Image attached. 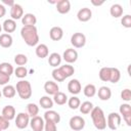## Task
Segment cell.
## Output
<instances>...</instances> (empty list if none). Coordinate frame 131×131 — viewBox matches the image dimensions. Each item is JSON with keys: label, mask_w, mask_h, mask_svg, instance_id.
Segmentation results:
<instances>
[{"label": "cell", "mask_w": 131, "mask_h": 131, "mask_svg": "<svg viewBox=\"0 0 131 131\" xmlns=\"http://www.w3.org/2000/svg\"><path fill=\"white\" fill-rule=\"evenodd\" d=\"M20 36L28 46H36L39 43V35L36 26L23 27L20 30Z\"/></svg>", "instance_id": "6da1fadb"}, {"label": "cell", "mask_w": 131, "mask_h": 131, "mask_svg": "<svg viewBox=\"0 0 131 131\" xmlns=\"http://www.w3.org/2000/svg\"><path fill=\"white\" fill-rule=\"evenodd\" d=\"M90 117L96 129L104 130L106 128V118L104 116L102 108H100L99 106H94L90 112Z\"/></svg>", "instance_id": "7a4b0ae2"}, {"label": "cell", "mask_w": 131, "mask_h": 131, "mask_svg": "<svg viewBox=\"0 0 131 131\" xmlns=\"http://www.w3.org/2000/svg\"><path fill=\"white\" fill-rule=\"evenodd\" d=\"M15 90L21 99H29L32 96V86L29 81L20 80L16 83Z\"/></svg>", "instance_id": "3957f363"}, {"label": "cell", "mask_w": 131, "mask_h": 131, "mask_svg": "<svg viewBox=\"0 0 131 131\" xmlns=\"http://www.w3.org/2000/svg\"><path fill=\"white\" fill-rule=\"evenodd\" d=\"M122 117L118 113H110L106 118V126L111 130H117L121 126Z\"/></svg>", "instance_id": "277c9868"}, {"label": "cell", "mask_w": 131, "mask_h": 131, "mask_svg": "<svg viewBox=\"0 0 131 131\" xmlns=\"http://www.w3.org/2000/svg\"><path fill=\"white\" fill-rule=\"evenodd\" d=\"M69 125L73 131H80L85 127V120L80 116H74L70 119Z\"/></svg>", "instance_id": "5b68a950"}, {"label": "cell", "mask_w": 131, "mask_h": 131, "mask_svg": "<svg viewBox=\"0 0 131 131\" xmlns=\"http://www.w3.org/2000/svg\"><path fill=\"white\" fill-rule=\"evenodd\" d=\"M71 44L76 48H82L86 44V36L83 33H74L71 37Z\"/></svg>", "instance_id": "8992f818"}, {"label": "cell", "mask_w": 131, "mask_h": 131, "mask_svg": "<svg viewBox=\"0 0 131 131\" xmlns=\"http://www.w3.org/2000/svg\"><path fill=\"white\" fill-rule=\"evenodd\" d=\"M30 124V116L27 113H18L15 118V126L18 129H25Z\"/></svg>", "instance_id": "52a82bcc"}, {"label": "cell", "mask_w": 131, "mask_h": 131, "mask_svg": "<svg viewBox=\"0 0 131 131\" xmlns=\"http://www.w3.org/2000/svg\"><path fill=\"white\" fill-rule=\"evenodd\" d=\"M62 58H63V60H64L67 63H69V64L74 63V62H76L77 59H78V52H77L74 48H68V49H66L64 52H63Z\"/></svg>", "instance_id": "ba28073f"}, {"label": "cell", "mask_w": 131, "mask_h": 131, "mask_svg": "<svg viewBox=\"0 0 131 131\" xmlns=\"http://www.w3.org/2000/svg\"><path fill=\"white\" fill-rule=\"evenodd\" d=\"M44 123H45L44 119L39 117V116L33 117L30 120V126H31L33 131H43L44 130Z\"/></svg>", "instance_id": "9c48e42d"}, {"label": "cell", "mask_w": 131, "mask_h": 131, "mask_svg": "<svg viewBox=\"0 0 131 131\" xmlns=\"http://www.w3.org/2000/svg\"><path fill=\"white\" fill-rule=\"evenodd\" d=\"M68 90L70 93H72L73 95H77L81 92L82 90V86L81 83L79 82V80L77 79H72L69 83H68Z\"/></svg>", "instance_id": "30bf717a"}, {"label": "cell", "mask_w": 131, "mask_h": 131, "mask_svg": "<svg viewBox=\"0 0 131 131\" xmlns=\"http://www.w3.org/2000/svg\"><path fill=\"white\" fill-rule=\"evenodd\" d=\"M10 16H11V19L13 20L21 18L24 16V9L21 5L14 3V5L10 7Z\"/></svg>", "instance_id": "8fae6325"}, {"label": "cell", "mask_w": 131, "mask_h": 131, "mask_svg": "<svg viewBox=\"0 0 131 131\" xmlns=\"http://www.w3.org/2000/svg\"><path fill=\"white\" fill-rule=\"evenodd\" d=\"M77 17H78V19H79L80 21L86 23V21H88V20L92 17V11H91V9L88 8V7H83V8H81V9L78 11Z\"/></svg>", "instance_id": "7c38bea8"}, {"label": "cell", "mask_w": 131, "mask_h": 131, "mask_svg": "<svg viewBox=\"0 0 131 131\" xmlns=\"http://www.w3.org/2000/svg\"><path fill=\"white\" fill-rule=\"evenodd\" d=\"M44 120L57 124V123L60 122V115L57 112L53 111V110H47L44 113Z\"/></svg>", "instance_id": "4fadbf2b"}, {"label": "cell", "mask_w": 131, "mask_h": 131, "mask_svg": "<svg viewBox=\"0 0 131 131\" xmlns=\"http://www.w3.org/2000/svg\"><path fill=\"white\" fill-rule=\"evenodd\" d=\"M56 10L60 14H66L71 10V2L69 0H59L56 2Z\"/></svg>", "instance_id": "5bb4252c"}, {"label": "cell", "mask_w": 131, "mask_h": 131, "mask_svg": "<svg viewBox=\"0 0 131 131\" xmlns=\"http://www.w3.org/2000/svg\"><path fill=\"white\" fill-rule=\"evenodd\" d=\"M44 90L48 95H54L59 91V87L57 83L53 81H47L44 84Z\"/></svg>", "instance_id": "9a60e30c"}, {"label": "cell", "mask_w": 131, "mask_h": 131, "mask_svg": "<svg viewBox=\"0 0 131 131\" xmlns=\"http://www.w3.org/2000/svg\"><path fill=\"white\" fill-rule=\"evenodd\" d=\"M49 37L53 41H59L63 37V31L60 27H52L49 31Z\"/></svg>", "instance_id": "2e32d148"}, {"label": "cell", "mask_w": 131, "mask_h": 131, "mask_svg": "<svg viewBox=\"0 0 131 131\" xmlns=\"http://www.w3.org/2000/svg\"><path fill=\"white\" fill-rule=\"evenodd\" d=\"M97 94H98V98L100 100L105 101V100H108L111 98V96H112V90L107 86H101L98 89Z\"/></svg>", "instance_id": "e0dca14e"}, {"label": "cell", "mask_w": 131, "mask_h": 131, "mask_svg": "<svg viewBox=\"0 0 131 131\" xmlns=\"http://www.w3.org/2000/svg\"><path fill=\"white\" fill-rule=\"evenodd\" d=\"M35 52H36V55L40 58H45L49 55V49L47 47L46 44H38L36 49H35Z\"/></svg>", "instance_id": "ac0fdd59"}, {"label": "cell", "mask_w": 131, "mask_h": 131, "mask_svg": "<svg viewBox=\"0 0 131 131\" xmlns=\"http://www.w3.org/2000/svg\"><path fill=\"white\" fill-rule=\"evenodd\" d=\"M2 29L6 32V34H9V33H12L15 31L16 29V23L15 20L11 19V18H8V19H5L2 24Z\"/></svg>", "instance_id": "d6986e66"}, {"label": "cell", "mask_w": 131, "mask_h": 131, "mask_svg": "<svg viewBox=\"0 0 131 131\" xmlns=\"http://www.w3.org/2000/svg\"><path fill=\"white\" fill-rule=\"evenodd\" d=\"M2 116L4 118H6L8 121L13 120L15 118V108H14V106H12L10 104L9 105H5L3 107V110H2Z\"/></svg>", "instance_id": "ffe728a7"}, {"label": "cell", "mask_w": 131, "mask_h": 131, "mask_svg": "<svg viewBox=\"0 0 131 131\" xmlns=\"http://www.w3.org/2000/svg\"><path fill=\"white\" fill-rule=\"evenodd\" d=\"M13 39L10 34H1L0 35V46L3 48H9L12 45Z\"/></svg>", "instance_id": "44dd1931"}, {"label": "cell", "mask_w": 131, "mask_h": 131, "mask_svg": "<svg viewBox=\"0 0 131 131\" xmlns=\"http://www.w3.org/2000/svg\"><path fill=\"white\" fill-rule=\"evenodd\" d=\"M21 23H23L24 27H27V26H35L36 23H37V17L33 13H26L21 17Z\"/></svg>", "instance_id": "7402d4cb"}, {"label": "cell", "mask_w": 131, "mask_h": 131, "mask_svg": "<svg viewBox=\"0 0 131 131\" xmlns=\"http://www.w3.org/2000/svg\"><path fill=\"white\" fill-rule=\"evenodd\" d=\"M110 13L115 18H118V17L122 16L123 15V7H122V5H120L118 3L113 4L111 6V8H110Z\"/></svg>", "instance_id": "603a6c76"}, {"label": "cell", "mask_w": 131, "mask_h": 131, "mask_svg": "<svg viewBox=\"0 0 131 131\" xmlns=\"http://www.w3.org/2000/svg\"><path fill=\"white\" fill-rule=\"evenodd\" d=\"M60 62H61V56L57 52H53L49 55V57H48L49 66H51L53 68H57V66H59Z\"/></svg>", "instance_id": "cb8c5ba5"}, {"label": "cell", "mask_w": 131, "mask_h": 131, "mask_svg": "<svg viewBox=\"0 0 131 131\" xmlns=\"http://www.w3.org/2000/svg\"><path fill=\"white\" fill-rule=\"evenodd\" d=\"M16 94L15 87L12 85H5L4 88L2 89V95L6 98H12Z\"/></svg>", "instance_id": "d4e9b609"}, {"label": "cell", "mask_w": 131, "mask_h": 131, "mask_svg": "<svg viewBox=\"0 0 131 131\" xmlns=\"http://www.w3.org/2000/svg\"><path fill=\"white\" fill-rule=\"evenodd\" d=\"M53 102H55L58 105H63L66 104V102H68V96L66 95V93L58 91L56 94L53 95Z\"/></svg>", "instance_id": "484cf974"}, {"label": "cell", "mask_w": 131, "mask_h": 131, "mask_svg": "<svg viewBox=\"0 0 131 131\" xmlns=\"http://www.w3.org/2000/svg\"><path fill=\"white\" fill-rule=\"evenodd\" d=\"M39 103H40V106L42 108H45V110H50L53 106V100H52V98H50L47 95L42 96L40 98V100H39Z\"/></svg>", "instance_id": "4316f807"}, {"label": "cell", "mask_w": 131, "mask_h": 131, "mask_svg": "<svg viewBox=\"0 0 131 131\" xmlns=\"http://www.w3.org/2000/svg\"><path fill=\"white\" fill-rule=\"evenodd\" d=\"M99 79L103 82H110V77H111V68L110 67H103L99 71Z\"/></svg>", "instance_id": "83f0119b"}, {"label": "cell", "mask_w": 131, "mask_h": 131, "mask_svg": "<svg viewBox=\"0 0 131 131\" xmlns=\"http://www.w3.org/2000/svg\"><path fill=\"white\" fill-rule=\"evenodd\" d=\"M93 107H94V106H93V103H92L91 101H84V102H82V103L80 104L79 110H80L81 114H83V115H88V114H90V112L92 111Z\"/></svg>", "instance_id": "f1b7e54d"}, {"label": "cell", "mask_w": 131, "mask_h": 131, "mask_svg": "<svg viewBox=\"0 0 131 131\" xmlns=\"http://www.w3.org/2000/svg\"><path fill=\"white\" fill-rule=\"evenodd\" d=\"M83 92H84V95H85L86 97H89V98H90V97H93V96L96 94L97 90H96L95 85H93V84H87V85L84 87Z\"/></svg>", "instance_id": "f546056e"}, {"label": "cell", "mask_w": 131, "mask_h": 131, "mask_svg": "<svg viewBox=\"0 0 131 131\" xmlns=\"http://www.w3.org/2000/svg\"><path fill=\"white\" fill-rule=\"evenodd\" d=\"M0 72L10 77L12 75V73L14 72V70H13V67L9 62H1L0 63Z\"/></svg>", "instance_id": "4dcf8cb0"}, {"label": "cell", "mask_w": 131, "mask_h": 131, "mask_svg": "<svg viewBox=\"0 0 131 131\" xmlns=\"http://www.w3.org/2000/svg\"><path fill=\"white\" fill-rule=\"evenodd\" d=\"M38 113H39V106L36 104V103H28L27 104V114L30 116V117H36L38 116Z\"/></svg>", "instance_id": "1f68e13d"}, {"label": "cell", "mask_w": 131, "mask_h": 131, "mask_svg": "<svg viewBox=\"0 0 131 131\" xmlns=\"http://www.w3.org/2000/svg\"><path fill=\"white\" fill-rule=\"evenodd\" d=\"M121 79V73L117 68H111V77H110V82L111 83H118Z\"/></svg>", "instance_id": "d6a6232c"}, {"label": "cell", "mask_w": 131, "mask_h": 131, "mask_svg": "<svg viewBox=\"0 0 131 131\" xmlns=\"http://www.w3.org/2000/svg\"><path fill=\"white\" fill-rule=\"evenodd\" d=\"M59 70L63 73V75L66 76V78L71 77V76L75 73L74 67L71 66V64H69V63H66V64H63V66H60V67H59Z\"/></svg>", "instance_id": "836d02e7"}, {"label": "cell", "mask_w": 131, "mask_h": 131, "mask_svg": "<svg viewBox=\"0 0 131 131\" xmlns=\"http://www.w3.org/2000/svg\"><path fill=\"white\" fill-rule=\"evenodd\" d=\"M68 104H69V107L71 110H77V108H79V106L81 104V101H80L79 97L73 95L72 97H70L68 99Z\"/></svg>", "instance_id": "e575fe53"}, {"label": "cell", "mask_w": 131, "mask_h": 131, "mask_svg": "<svg viewBox=\"0 0 131 131\" xmlns=\"http://www.w3.org/2000/svg\"><path fill=\"white\" fill-rule=\"evenodd\" d=\"M52 78L55 80V81H57V82H62V81H64L67 78H66V76L63 75V73L59 70V68H55L53 71H52Z\"/></svg>", "instance_id": "d590c367"}, {"label": "cell", "mask_w": 131, "mask_h": 131, "mask_svg": "<svg viewBox=\"0 0 131 131\" xmlns=\"http://www.w3.org/2000/svg\"><path fill=\"white\" fill-rule=\"evenodd\" d=\"M14 62L19 67H24L28 62V57L23 53H18L14 56Z\"/></svg>", "instance_id": "8d00e7d4"}, {"label": "cell", "mask_w": 131, "mask_h": 131, "mask_svg": "<svg viewBox=\"0 0 131 131\" xmlns=\"http://www.w3.org/2000/svg\"><path fill=\"white\" fill-rule=\"evenodd\" d=\"M119 112H120V115H122L123 117L129 116L131 115V105L129 103H123L120 105Z\"/></svg>", "instance_id": "74e56055"}, {"label": "cell", "mask_w": 131, "mask_h": 131, "mask_svg": "<svg viewBox=\"0 0 131 131\" xmlns=\"http://www.w3.org/2000/svg\"><path fill=\"white\" fill-rule=\"evenodd\" d=\"M14 75L19 78V79H23L25 78L27 75H28V70L25 68V67H17L15 70H14Z\"/></svg>", "instance_id": "f35d334b"}, {"label": "cell", "mask_w": 131, "mask_h": 131, "mask_svg": "<svg viewBox=\"0 0 131 131\" xmlns=\"http://www.w3.org/2000/svg\"><path fill=\"white\" fill-rule=\"evenodd\" d=\"M121 24H122V26L124 28H127V29L131 28V15L130 14L124 15L122 17V19H121Z\"/></svg>", "instance_id": "ab89813d"}, {"label": "cell", "mask_w": 131, "mask_h": 131, "mask_svg": "<svg viewBox=\"0 0 131 131\" xmlns=\"http://www.w3.org/2000/svg\"><path fill=\"white\" fill-rule=\"evenodd\" d=\"M44 130L45 131H57L56 124L50 121H45L44 123Z\"/></svg>", "instance_id": "60d3db41"}, {"label": "cell", "mask_w": 131, "mask_h": 131, "mask_svg": "<svg viewBox=\"0 0 131 131\" xmlns=\"http://www.w3.org/2000/svg\"><path fill=\"white\" fill-rule=\"evenodd\" d=\"M121 98L123 100H125V101H130L131 100V91H130V89L126 88V89L122 90V92H121Z\"/></svg>", "instance_id": "b9f144b4"}, {"label": "cell", "mask_w": 131, "mask_h": 131, "mask_svg": "<svg viewBox=\"0 0 131 131\" xmlns=\"http://www.w3.org/2000/svg\"><path fill=\"white\" fill-rule=\"evenodd\" d=\"M9 125H10L9 121H8L6 118H4V117L1 115V116H0V128L2 129V131H3V130L8 129Z\"/></svg>", "instance_id": "7bdbcfd3"}, {"label": "cell", "mask_w": 131, "mask_h": 131, "mask_svg": "<svg viewBox=\"0 0 131 131\" xmlns=\"http://www.w3.org/2000/svg\"><path fill=\"white\" fill-rule=\"evenodd\" d=\"M10 80V77L0 72V85H6Z\"/></svg>", "instance_id": "ee69618b"}, {"label": "cell", "mask_w": 131, "mask_h": 131, "mask_svg": "<svg viewBox=\"0 0 131 131\" xmlns=\"http://www.w3.org/2000/svg\"><path fill=\"white\" fill-rule=\"evenodd\" d=\"M5 13H6V8H5V6H4L3 4H0V18L3 17V16L5 15Z\"/></svg>", "instance_id": "f6af8a7d"}, {"label": "cell", "mask_w": 131, "mask_h": 131, "mask_svg": "<svg viewBox=\"0 0 131 131\" xmlns=\"http://www.w3.org/2000/svg\"><path fill=\"white\" fill-rule=\"evenodd\" d=\"M123 120L125 121V123L127 124V126H131V115L123 117Z\"/></svg>", "instance_id": "bcb514c9"}, {"label": "cell", "mask_w": 131, "mask_h": 131, "mask_svg": "<svg viewBox=\"0 0 131 131\" xmlns=\"http://www.w3.org/2000/svg\"><path fill=\"white\" fill-rule=\"evenodd\" d=\"M3 5H8V6H13L14 5V1L13 0H2Z\"/></svg>", "instance_id": "7dc6e473"}, {"label": "cell", "mask_w": 131, "mask_h": 131, "mask_svg": "<svg viewBox=\"0 0 131 131\" xmlns=\"http://www.w3.org/2000/svg\"><path fill=\"white\" fill-rule=\"evenodd\" d=\"M104 3V1H95V0H91V4L94 6H100Z\"/></svg>", "instance_id": "c3c4849f"}, {"label": "cell", "mask_w": 131, "mask_h": 131, "mask_svg": "<svg viewBox=\"0 0 131 131\" xmlns=\"http://www.w3.org/2000/svg\"><path fill=\"white\" fill-rule=\"evenodd\" d=\"M1 31H2V25L0 24V33H1Z\"/></svg>", "instance_id": "681fc988"}, {"label": "cell", "mask_w": 131, "mask_h": 131, "mask_svg": "<svg viewBox=\"0 0 131 131\" xmlns=\"http://www.w3.org/2000/svg\"><path fill=\"white\" fill-rule=\"evenodd\" d=\"M1 96H2V91L0 90V99H1Z\"/></svg>", "instance_id": "f907efd6"}, {"label": "cell", "mask_w": 131, "mask_h": 131, "mask_svg": "<svg viewBox=\"0 0 131 131\" xmlns=\"http://www.w3.org/2000/svg\"><path fill=\"white\" fill-rule=\"evenodd\" d=\"M0 131H2V129H1V128H0Z\"/></svg>", "instance_id": "816d5d0a"}]
</instances>
